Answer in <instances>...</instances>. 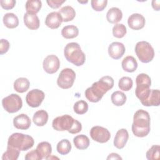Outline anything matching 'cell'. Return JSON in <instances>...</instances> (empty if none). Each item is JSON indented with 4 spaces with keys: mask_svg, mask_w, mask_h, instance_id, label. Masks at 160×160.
Here are the masks:
<instances>
[{
    "mask_svg": "<svg viewBox=\"0 0 160 160\" xmlns=\"http://www.w3.org/2000/svg\"><path fill=\"white\" fill-rule=\"evenodd\" d=\"M114 86V80L112 77L106 76L102 77L97 82H94L92 86L85 91L86 98L92 102L99 101L104 94Z\"/></svg>",
    "mask_w": 160,
    "mask_h": 160,
    "instance_id": "cell-1",
    "label": "cell"
},
{
    "mask_svg": "<svg viewBox=\"0 0 160 160\" xmlns=\"http://www.w3.org/2000/svg\"><path fill=\"white\" fill-rule=\"evenodd\" d=\"M150 116L148 112L139 109L134 114L132 131L137 137L143 138L150 132Z\"/></svg>",
    "mask_w": 160,
    "mask_h": 160,
    "instance_id": "cell-2",
    "label": "cell"
},
{
    "mask_svg": "<svg viewBox=\"0 0 160 160\" xmlns=\"http://www.w3.org/2000/svg\"><path fill=\"white\" fill-rule=\"evenodd\" d=\"M52 126L56 131H68L71 134H77L82 129L81 123L68 114L54 118L52 121Z\"/></svg>",
    "mask_w": 160,
    "mask_h": 160,
    "instance_id": "cell-3",
    "label": "cell"
},
{
    "mask_svg": "<svg viewBox=\"0 0 160 160\" xmlns=\"http://www.w3.org/2000/svg\"><path fill=\"white\" fill-rule=\"evenodd\" d=\"M64 55L68 61L76 66H81L85 62V54L77 42L67 44L64 49Z\"/></svg>",
    "mask_w": 160,
    "mask_h": 160,
    "instance_id": "cell-4",
    "label": "cell"
},
{
    "mask_svg": "<svg viewBox=\"0 0 160 160\" xmlns=\"http://www.w3.org/2000/svg\"><path fill=\"white\" fill-rule=\"evenodd\" d=\"M34 139L31 136L19 132L12 134L8 141V146L22 151L31 149L34 146Z\"/></svg>",
    "mask_w": 160,
    "mask_h": 160,
    "instance_id": "cell-5",
    "label": "cell"
},
{
    "mask_svg": "<svg viewBox=\"0 0 160 160\" xmlns=\"http://www.w3.org/2000/svg\"><path fill=\"white\" fill-rule=\"evenodd\" d=\"M136 88L135 89V94L140 100L141 102L142 103L148 98L151 92V78L145 73L139 74L136 78Z\"/></svg>",
    "mask_w": 160,
    "mask_h": 160,
    "instance_id": "cell-6",
    "label": "cell"
},
{
    "mask_svg": "<svg viewBox=\"0 0 160 160\" xmlns=\"http://www.w3.org/2000/svg\"><path fill=\"white\" fill-rule=\"evenodd\" d=\"M135 52L139 61L144 63L151 62L154 57V50L147 41L138 42L135 46Z\"/></svg>",
    "mask_w": 160,
    "mask_h": 160,
    "instance_id": "cell-7",
    "label": "cell"
},
{
    "mask_svg": "<svg viewBox=\"0 0 160 160\" xmlns=\"http://www.w3.org/2000/svg\"><path fill=\"white\" fill-rule=\"evenodd\" d=\"M3 108L9 113H14L20 110L22 106L21 98L16 94H11L2 100Z\"/></svg>",
    "mask_w": 160,
    "mask_h": 160,
    "instance_id": "cell-8",
    "label": "cell"
},
{
    "mask_svg": "<svg viewBox=\"0 0 160 160\" xmlns=\"http://www.w3.org/2000/svg\"><path fill=\"white\" fill-rule=\"evenodd\" d=\"M75 79V72L72 69L65 68L60 72L57 79V84L62 89H69L72 86Z\"/></svg>",
    "mask_w": 160,
    "mask_h": 160,
    "instance_id": "cell-9",
    "label": "cell"
},
{
    "mask_svg": "<svg viewBox=\"0 0 160 160\" xmlns=\"http://www.w3.org/2000/svg\"><path fill=\"white\" fill-rule=\"evenodd\" d=\"M89 133L91 138L94 141L100 143L108 142L111 138L110 132L106 128L99 126L92 127Z\"/></svg>",
    "mask_w": 160,
    "mask_h": 160,
    "instance_id": "cell-10",
    "label": "cell"
},
{
    "mask_svg": "<svg viewBox=\"0 0 160 160\" xmlns=\"http://www.w3.org/2000/svg\"><path fill=\"white\" fill-rule=\"evenodd\" d=\"M45 94L43 91L38 89H34L28 92L26 96L27 104L32 108L39 107L43 101Z\"/></svg>",
    "mask_w": 160,
    "mask_h": 160,
    "instance_id": "cell-11",
    "label": "cell"
},
{
    "mask_svg": "<svg viewBox=\"0 0 160 160\" xmlns=\"http://www.w3.org/2000/svg\"><path fill=\"white\" fill-rule=\"evenodd\" d=\"M42 66L44 70L48 74L56 72L60 67V61L54 54L48 55L43 61Z\"/></svg>",
    "mask_w": 160,
    "mask_h": 160,
    "instance_id": "cell-12",
    "label": "cell"
},
{
    "mask_svg": "<svg viewBox=\"0 0 160 160\" xmlns=\"http://www.w3.org/2000/svg\"><path fill=\"white\" fill-rule=\"evenodd\" d=\"M125 51L124 45L120 42H113L108 47V54L114 59H120L124 55Z\"/></svg>",
    "mask_w": 160,
    "mask_h": 160,
    "instance_id": "cell-13",
    "label": "cell"
},
{
    "mask_svg": "<svg viewBox=\"0 0 160 160\" xmlns=\"http://www.w3.org/2000/svg\"><path fill=\"white\" fill-rule=\"evenodd\" d=\"M146 23L144 17L139 13L131 14L128 19V24L129 28L134 30H139L144 28Z\"/></svg>",
    "mask_w": 160,
    "mask_h": 160,
    "instance_id": "cell-14",
    "label": "cell"
},
{
    "mask_svg": "<svg viewBox=\"0 0 160 160\" xmlns=\"http://www.w3.org/2000/svg\"><path fill=\"white\" fill-rule=\"evenodd\" d=\"M62 21V18L61 14L58 12L54 11L47 15L45 19V24L48 28L54 29L58 28Z\"/></svg>",
    "mask_w": 160,
    "mask_h": 160,
    "instance_id": "cell-15",
    "label": "cell"
},
{
    "mask_svg": "<svg viewBox=\"0 0 160 160\" xmlns=\"http://www.w3.org/2000/svg\"><path fill=\"white\" fill-rule=\"evenodd\" d=\"M129 138V134L126 129L118 130L115 135L114 139V145L118 149H122L126 144Z\"/></svg>",
    "mask_w": 160,
    "mask_h": 160,
    "instance_id": "cell-16",
    "label": "cell"
},
{
    "mask_svg": "<svg viewBox=\"0 0 160 160\" xmlns=\"http://www.w3.org/2000/svg\"><path fill=\"white\" fill-rule=\"evenodd\" d=\"M13 124L18 129L26 130L29 128L31 121L29 116L25 114H20L13 119Z\"/></svg>",
    "mask_w": 160,
    "mask_h": 160,
    "instance_id": "cell-17",
    "label": "cell"
},
{
    "mask_svg": "<svg viewBox=\"0 0 160 160\" xmlns=\"http://www.w3.org/2000/svg\"><path fill=\"white\" fill-rule=\"evenodd\" d=\"M24 23L25 26L31 30L38 29L40 25L38 16L35 14L26 12L24 15Z\"/></svg>",
    "mask_w": 160,
    "mask_h": 160,
    "instance_id": "cell-18",
    "label": "cell"
},
{
    "mask_svg": "<svg viewBox=\"0 0 160 160\" xmlns=\"http://www.w3.org/2000/svg\"><path fill=\"white\" fill-rule=\"evenodd\" d=\"M141 104L145 106H158L160 104L159 90L151 89L148 98Z\"/></svg>",
    "mask_w": 160,
    "mask_h": 160,
    "instance_id": "cell-19",
    "label": "cell"
},
{
    "mask_svg": "<svg viewBox=\"0 0 160 160\" xmlns=\"http://www.w3.org/2000/svg\"><path fill=\"white\" fill-rule=\"evenodd\" d=\"M122 18V12L120 9L116 7L110 8L106 14L108 21L111 24H116L119 22Z\"/></svg>",
    "mask_w": 160,
    "mask_h": 160,
    "instance_id": "cell-20",
    "label": "cell"
},
{
    "mask_svg": "<svg viewBox=\"0 0 160 160\" xmlns=\"http://www.w3.org/2000/svg\"><path fill=\"white\" fill-rule=\"evenodd\" d=\"M121 66L124 71L128 72H132L137 69L138 62L133 56H128L123 59Z\"/></svg>",
    "mask_w": 160,
    "mask_h": 160,
    "instance_id": "cell-21",
    "label": "cell"
},
{
    "mask_svg": "<svg viewBox=\"0 0 160 160\" xmlns=\"http://www.w3.org/2000/svg\"><path fill=\"white\" fill-rule=\"evenodd\" d=\"M36 150L39 152L42 159H48L52 152L51 145L49 142L46 141H43L39 143L37 146Z\"/></svg>",
    "mask_w": 160,
    "mask_h": 160,
    "instance_id": "cell-22",
    "label": "cell"
},
{
    "mask_svg": "<svg viewBox=\"0 0 160 160\" xmlns=\"http://www.w3.org/2000/svg\"><path fill=\"white\" fill-rule=\"evenodd\" d=\"M48 120V114L45 110L43 109L36 111L32 117L33 122L38 126H44L47 123Z\"/></svg>",
    "mask_w": 160,
    "mask_h": 160,
    "instance_id": "cell-23",
    "label": "cell"
},
{
    "mask_svg": "<svg viewBox=\"0 0 160 160\" xmlns=\"http://www.w3.org/2000/svg\"><path fill=\"white\" fill-rule=\"evenodd\" d=\"M2 21L5 26L9 29L15 28L19 25V19L18 16L12 12L5 14L3 16Z\"/></svg>",
    "mask_w": 160,
    "mask_h": 160,
    "instance_id": "cell-24",
    "label": "cell"
},
{
    "mask_svg": "<svg viewBox=\"0 0 160 160\" xmlns=\"http://www.w3.org/2000/svg\"><path fill=\"white\" fill-rule=\"evenodd\" d=\"M58 12L61 14L62 21L64 22H68L72 21L76 16V11L74 9L70 6H66L59 10Z\"/></svg>",
    "mask_w": 160,
    "mask_h": 160,
    "instance_id": "cell-25",
    "label": "cell"
},
{
    "mask_svg": "<svg viewBox=\"0 0 160 160\" xmlns=\"http://www.w3.org/2000/svg\"><path fill=\"white\" fill-rule=\"evenodd\" d=\"M73 142L75 147L81 150L87 149L90 144L89 139L84 134H80L75 136L73 139Z\"/></svg>",
    "mask_w": 160,
    "mask_h": 160,
    "instance_id": "cell-26",
    "label": "cell"
},
{
    "mask_svg": "<svg viewBox=\"0 0 160 160\" xmlns=\"http://www.w3.org/2000/svg\"><path fill=\"white\" fill-rule=\"evenodd\" d=\"M30 82L26 78H18L14 82V89L19 93H23L27 91L29 88Z\"/></svg>",
    "mask_w": 160,
    "mask_h": 160,
    "instance_id": "cell-27",
    "label": "cell"
},
{
    "mask_svg": "<svg viewBox=\"0 0 160 160\" xmlns=\"http://www.w3.org/2000/svg\"><path fill=\"white\" fill-rule=\"evenodd\" d=\"M79 29L74 25L64 26L61 30V35L66 39H72L78 36Z\"/></svg>",
    "mask_w": 160,
    "mask_h": 160,
    "instance_id": "cell-28",
    "label": "cell"
},
{
    "mask_svg": "<svg viewBox=\"0 0 160 160\" xmlns=\"http://www.w3.org/2000/svg\"><path fill=\"white\" fill-rule=\"evenodd\" d=\"M42 2L39 0H28L26 2V10L27 12L35 14L38 13L41 9Z\"/></svg>",
    "mask_w": 160,
    "mask_h": 160,
    "instance_id": "cell-29",
    "label": "cell"
},
{
    "mask_svg": "<svg viewBox=\"0 0 160 160\" xmlns=\"http://www.w3.org/2000/svg\"><path fill=\"white\" fill-rule=\"evenodd\" d=\"M126 94L120 91H116L114 92L111 96V99L112 102L116 106H121L126 101Z\"/></svg>",
    "mask_w": 160,
    "mask_h": 160,
    "instance_id": "cell-30",
    "label": "cell"
},
{
    "mask_svg": "<svg viewBox=\"0 0 160 160\" xmlns=\"http://www.w3.org/2000/svg\"><path fill=\"white\" fill-rule=\"evenodd\" d=\"M71 142L66 139L61 140L56 146L57 151L61 155L68 154L71 151Z\"/></svg>",
    "mask_w": 160,
    "mask_h": 160,
    "instance_id": "cell-31",
    "label": "cell"
},
{
    "mask_svg": "<svg viewBox=\"0 0 160 160\" xmlns=\"http://www.w3.org/2000/svg\"><path fill=\"white\" fill-rule=\"evenodd\" d=\"M20 154V151L13 147L8 146L7 150L3 153L2 160H16Z\"/></svg>",
    "mask_w": 160,
    "mask_h": 160,
    "instance_id": "cell-32",
    "label": "cell"
},
{
    "mask_svg": "<svg viewBox=\"0 0 160 160\" xmlns=\"http://www.w3.org/2000/svg\"><path fill=\"white\" fill-rule=\"evenodd\" d=\"M133 85V81L129 77H122L121 78L118 82V86L121 90L124 91H129Z\"/></svg>",
    "mask_w": 160,
    "mask_h": 160,
    "instance_id": "cell-33",
    "label": "cell"
},
{
    "mask_svg": "<svg viewBox=\"0 0 160 160\" xmlns=\"http://www.w3.org/2000/svg\"><path fill=\"white\" fill-rule=\"evenodd\" d=\"M74 111L78 114H85L88 110V104L84 100H80L75 102L73 106Z\"/></svg>",
    "mask_w": 160,
    "mask_h": 160,
    "instance_id": "cell-34",
    "label": "cell"
},
{
    "mask_svg": "<svg viewBox=\"0 0 160 160\" xmlns=\"http://www.w3.org/2000/svg\"><path fill=\"white\" fill-rule=\"evenodd\" d=\"M127 32L126 26L123 24H116L112 28V34L117 38H123Z\"/></svg>",
    "mask_w": 160,
    "mask_h": 160,
    "instance_id": "cell-35",
    "label": "cell"
},
{
    "mask_svg": "<svg viewBox=\"0 0 160 160\" xmlns=\"http://www.w3.org/2000/svg\"><path fill=\"white\" fill-rule=\"evenodd\" d=\"M160 146L159 145H153L146 152V158L148 160H156L159 158Z\"/></svg>",
    "mask_w": 160,
    "mask_h": 160,
    "instance_id": "cell-36",
    "label": "cell"
},
{
    "mask_svg": "<svg viewBox=\"0 0 160 160\" xmlns=\"http://www.w3.org/2000/svg\"><path fill=\"white\" fill-rule=\"evenodd\" d=\"M92 8L96 11H102L106 7L107 0H92L91 1Z\"/></svg>",
    "mask_w": 160,
    "mask_h": 160,
    "instance_id": "cell-37",
    "label": "cell"
},
{
    "mask_svg": "<svg viewBox=\"0 0 160 160\" xmlns=\"http://www.w3.org/2000/svg\"><path fill=\"white\" fill-rule=\"evenodd\" d=\"M26 160H41L42 159L38 151L36 149L28 152L25 156Z\"/></svg>",
    "mask_w": 160,
    "mask_h": 160,
    "instance_id": "cell-38",
    "label": "cell"
},
{
    "mask_svg": "<svg viewBox=\"0 0 160 160\" xmlns=\"http://www.w3.org/2000/svg\"><path fill=\"white\" fill-rule=\"evenodd\" d=\"M1 6V7L6 10L11 9H12L15 4H16V1L14 0H1L0 1Z\"/></svg>",
    "mask_w": 160,
    "mask_h": 160,
    "instance_id": "cell-39",
    "label": "cell"
},
{
    "mask_svg": "<svg viewBox=\"0 0 160 160\" xmlns=\"http://www.w3.org/2000/svg\"><path fill=\"white\" fill-rule=\"evenodd\" d=\"M9 42L7 39H1V45H0V54H3L6 53L9 49Z\"/></svg>",
    "mask_w": 160,
    "mask_h": 160,
    "instance_id": "cell-40",
    "label": "cell"
},
{
    "mask_svg": "<svg viewBox=\"0 0 160 160\" xmlns=\"http://www.w3.org/2000/svg\"><path fill=\"white\" fill-rule=\"evenodd\" d=\"M66 0H48L46 2L49 7L53 9L59 8Z\"/></svg>",
    "mask_w": 160,
    "mask_h": 160,
    "instance_id": "cell-41",
    "label": "cell"
},
{
    "mask_svg": "<svg viewBox=\"0 0 160 160\" xmlns=\"http://www.w3.org/2000/svg\"><path fill=\"white\" fill-rule=\"evenodd\" d=\"M107 159H122V158L117 153H111L109 154Z\"/></svg>",
    "mask_w": 160,
    "mask_h": 160,
    "instance_id": "cell-42",
    "label": "cell"
},
{
    "mask_svg": "<svg viewBox=\"0 0 160 160\" xmlns=\"http://www.w3.org/2000/svg\"><path fill=\"white\" fill-rule=\"evenodd\" d=\"M160 1H157V0H153L152 1V7L153 8V9L156 11H159V8H160Z\"/></svg>",
    "mask_w": 160,
    "mask_h": 160,
    "instance_id": "cell-43",
    "label": "cell"
},
{
    "mask_svg": "<svg viewBox=\"0 0 160 160\" xmlns=\"http://www.w3.org/2000/svg\"><path fill=\"white\" fill-rule=\"evenodd\" d=\"M78 2H80V3H87V2H88V1H86L85 2H82V1H78Z\"/></svg>",
    "mask_w": 160,
    "mask_h": 160,
    "instance_id": "cell-44",
    "label": "cell"
}]
</instances>
